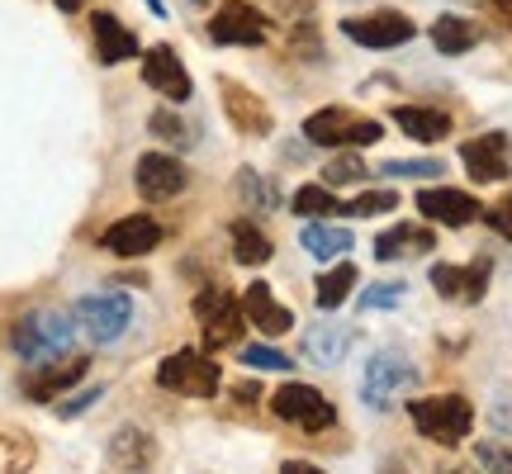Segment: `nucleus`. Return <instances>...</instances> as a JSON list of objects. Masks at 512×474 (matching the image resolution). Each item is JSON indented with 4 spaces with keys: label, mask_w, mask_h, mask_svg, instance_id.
I'll return each mask as SVG.
<instances>
[{
    "label": "nucleus",
    "mask_w": 512,
    "mask_h": 474,
    "mask_svg": "<svg viewBox=\"0 0 512 474\" xmlns=\"http://www.w3.org/2000/svg\"><path fill=\"white\" fill-rule=\"evenodd\" d=\"M76 337V318H67V313H48V309H34L24 313L15 323V332H10V347H15L19 361H53V356H62V351L72 347Z\"/></svg>",
    "instance_id": "obj_1"
},
{
    "label": "nucleus",
    "mask_w": 512,
    "mask_h": 474,
    "mask_svg": "<svg viewBox=\"0 0 512 474\" xmlns=\"http://www.w3.org/2000/svg\"><path fill=\"white\" fill-rule=\"evenodd\" d=\"M408 418L418 422V432L437 446H460L465 432L475 427V408L465 394H437V399H413Z\"/></svg>",
    "instance_id": "obj_2"
},
{
    "label": "nucleus",
    "mask_w": 512,
    "mask_h": 474,
    "mask_svg": "<svg viewBox=\"0 0 512 474\" xmlns=\"http://www.w3.org/2000/svg\"><path fill=\"white\" fill-rule=\"evenodd\" d=\"M157 384L171 389V394H185V399H214L223 384V370H219V361H209L204 351L181 347L157 365Z\"/></svg>",
    "instance_id": "obj_3"
},
{
    "label": "nucleus",
    "mask_w": 512,
    "mask_h": 474,
    "mask_svg": "<svg viewBox=\"0 0 512 474\" xmlns=\"http://www.w3.org/2000/svg\"><path fill=\"white\" fill-rule=\"evenodd\" d=\"M76 318V332L95 342V347H105L114 337H124V328L133 323V299L124 290H105V294H86L81 304L72 309Z\"/></svg>",
    "instance_id": "obj_4"
},
{
    "label": "nucleus",
    "mask_w": 512,
    "mask_h": 474,
    "mask_svg": "<svg viewBox=\"0 0 512 474\" xmlns=\"http://www.w3.org/2000/svg\"><path fill=\"white\" fill-rule=\"evenodd\" d=\"M304 138L313 147H370L384 138V128L375 119H361V114L332 105V110H318L304 119Z\"/></svg>",
    "instance_id": "obj_5"
},
{
    "label": "nucleus",
    "mask_w": 512,
    "mask_h": 474,
    "mask_svg": "<svg viewBox=\"0 0 512 474\" xmlns=\"http://www.w3.org/2000/svg\"><path fill=\"white\" fill-rule=\"evenodd\" d=\"M195 318H200L204 328V347L219 351V347H238L242 337V323H247V313H242V304L233 299L228 290H219V285H209V290L195 294Z\"/></svg>",
    "instance_id": "obj_6"
},
{
    "label": "nucleus",
    "mask_w": 512,
    "mask_h": 474,
    "mask_svg": "<svg viewBox=\"0 0 512 474\" xmlns=\"http://www.w3.org/2000/svg\"><path fill=\"white\" fill-rule=\"evenodd\" d=\"M271 413L280 422H294V427H304V432H328L332 422H337V408H332L313 384H285V389H275L271 394Z\"/></svg>",
    "instance_id": "obj_7"
},
{
    "label": "nucleus",
    "mask_w": 512,
    "mask_h": 474,
    "mask_svg": "<svg viewBox=\"0 0 512 474\" xmlns=\"http://www.w3.org/2000/svg\"><path fill=\"white\" fill-rule=\"evenodd\" d=\"M413 384H418V365L408 361V356H399V351H380V356H370V365H366L361 399H366L370 408H389L394 394L413 389Z\"/></svg>",
    "instance_id": "obj_8"
},
{
    "label": "nucleus",
    "mask_w": 512,
    "mask_h": 474,
    "mask_svg": "<svg viewBox=\"0 0 512 474\" xmlns=\"http://www.w3.org/2000/svg\"><path fill=\"white\" fill-rule=\"evenodd\" d=\"M342 34L351 43H361V48H399L408 38L418 34V24L399 10H375V15H351L342 19Z\"/></svg>",
    "instance_id": "obj_9"
},
{
    "label": "nucleus",
    "mask_w": 512,
    "mask_h": 474,
    "mask_svg": "<svg viewBox=\"0 0 512 474\" xmlns=\"http://www.w3.org/2000/svg\"><path fill=\"white\" fill-rule=\"evenodd\" d=\"M460 162L470 171V181L479 185H498L512 176V143L508 133H484V138H470L460 143Z\"/></svg>",
    "instance_id": "obj_10"
},
{
    "label": "nucleus",
    "mask_w": 512,
    "mask_h": 474,
    "mask_svg": "<svg viewBox=\"0 0 512 474\" xmlns=\"http://www.w3.org/2000/svg\"><path fill=\"white\" fill-rule=\"evenodd\" d=\"M86 370H91V356H53V361H38V365H29V375H24V394L34 403H53L57 394H67Z\"/></svg>",
    "instance_id": "obj_11"
},
{
    "label": "nucleus",
    "mask_w": 512,
    "mask_h": 474,
    "mask_svg": "<svg viewBox=\"0 0 512 474\" xmlns=\"http://www.w3.org/2000/svg\"><path fill=\"white\" fill-rule=\"evenodd\" d=\"M133 181L143 190V200H171V195H181L185 185H190V171H185L181 157H171V152H143Z\"/></svg>",
    "instance_id": "obj_12"
},
{
    "label": "nucleus",
    "mask_w": 512,
    "mask_h": 474,
    "mask_svg": "<svg viewBox=\"0 0 512 474\" xmlns=\"http://www.w3.org/2000/svg\"><path fill=\"white\" fill-rule=\"evenodd\" d=\"M209 34H214V43H228V48H256L266 38V15H256L247 0H228L209 19Z\"/></svg>",
    "instance_id": "obj_13"
},
{
    "label": "nucleus",
    "mask_w": 512,
    "mask_h": 474,
    "mask_svg": "<svg viewBox=\"0 0 512 474\" xmlns=\"http://www.w3.org/2000/svg\"><path fill=\"white\" fill-rule=\"evenodd\" d=\"M418 214L427 223H446V228H465V223H475L484 209H479L475 195H465V190H451V185H432V190H422L418 195Z\"/></svg>",
    "instance_id": "obj_14"
},
{
    "label": "nucleus",
    "mask_w": 512,
    "mask_h": 474,
    "mask_svg": "<svg viewBox=\"0 0 512 474\" xmlns=\"http://www.w3.org/2000/svg\"><path fill=\"white\" fill-rule=\"evenodd\" d=\"M143 81H147V91H157L162 100H190V72H185L181 57L171 53L166 43L143 53Z\"/></svg>",
    "instance_id": "obj_15"
},
{
    "label": "nucleus",
    "mask_w": 512,
    "mask_h": 474,
    "mask_svg": "<svg viewBox=\"0 0 512 474\" xmlns=\"http://www.w3.org/2000/svg\"><path fill=\"white\" fill-rule=\"evenodd\" d=\"M432 290L441 299L479 304L484 290H489V261H475V266H432Z\"/></svg>",
    "instance_id": "obj_16"
},
{
    "label": "nucleus",
    "mask_w": 512,
    "mask_h": 474,
    "mask_svg": "<svg viewBox=\"0 0 512 474\" xmlns=\"http://www.w3.org/2000/svg\"><path fill=\"white\" fill-rule=\"evenodd\" d=\"M351 342H356V328L337 323V318H323V323H313V328L304 332V356H309L313 365L332 370V365L351 351Z\"/></svg>",
    "instance_id": "obj_17"
},
{
    "label": "nucleus",
    "mask_w": 512,
    "mask_h": 474,
    "mask_svg": "<svg viewBox=\"0 0 512 474\" xmlns=\"http://www.w3.org/2000/svg\"><path fill=\"white\" fill-rule=\"evenodd\" d=\"M242 313H247V323H256V332H266V337H280V332L294 328V313L285 309V304H275V294L266 280H252V285H247Z\"/></svg>",
    "instance_id": "obj_18"
},
{
    "label": "nucleus",
    "mask_w": 512,
    "mask_h": 474,
    "mask_svg": "<svg viewBox=\"0 0 512 474\" xmlns=\"http://www.w3.org/2000/svg\"><path fill=\"white\" fill-rule=\"evenodd\" d=\"M162 242V223L143 219V214H133V219H119L105 228V247L114 256H147L152 247Z\"/></svg>",
    "instance_id": "obj_19"
},
{
    "label": "nucleus",
    "mask_w": 512,
    "mask_h": 474,
    "mask_svg": "<svg viewBox=\"0 0 512 474\" xmlns=\"http://www.w3.org/2000/svg\"><path fill=\"white\" fill-rule=\"evenodd\" d=\"M432 247H437L432 228H422V223H399V228H389V233L375 237V261H408V256H427Z\"/></svg>",
    "instance_id": "obj_20"
},
{
    "label": "nucleus",
    "mask_w": 512,
    "mask_h": 474,
    "mask_svg": "<svg viewBox=\"0 0 512 474\" xmlns=\"http://www.w3.org/2000/svg\"><path fill=\"white\" fill-rule=\"evenodd\" d=\"M105 456H110L114 470H143V465H152V460H157V446H152V437H147V432H138V427H119Z\"/></svg>",
    "instance_id": "obj_21"
},
{
    "label": "nucleus",
    "mask_w": 512,
    "mask_h": 474,
    "mask_svg": "<svg viewBox=\"0 0 512 474\" xmlns=\"http://www.w3.org/2000/svg\"><path fill=\"white\" fill-rule=\"evenodd\" d=\"M91 29H95L100 62H110V67H114V62H128V57L138 53V38L128 34V29L114 15H105V10H100V15H91Z\"/></svg>",
    "instance_id": "obj_22"
},
{
    "label": "nucleus",
    "mask_w": 512,
    "mask_h": 474,
    "mask_svg": "<svg viewBox=\"0 0 512 474\" xmlns=\"http://www.w3.org/2000/svg\"><path fill=\"white\" fill-rule=\"evenodd\" d=\"M394 124H399L408 138H418V143H441V138L451 133V114L422 110V105H399V110H394Z\"/></svg>",
    "instance_id": "obj_23"
},
{
    "label": "nucleus",
    "mask_w": 512,
    "mask_h": 474,
    "mask_svg": "<svg viewBox=\"0 0 512 474\" xmlns=\"http://www.w3.org/2000/svg\"><path fill=\"white\" fill-rule=\"evenodd\" d=\"M299 242H304V252L318 256V261H332V256H347L351 252V233L347 228H337V223H304V233H299Z\"/></svg>",
    "instance_id": "obj_24"
},
{
    "label": "nucleus",
    "mask_w": 512,
    "mask_h": 474,
    "mask_svg": "<svg viewBox=\"0 0 512 474\" xmlns=\"http://www.w3.org/2000/svg\"><path fill=\"white\" fill-rule=\"evenodd\" d=\"M223 105H228V119H233L242 133H271V110H266L261 100H252L247 91L223 86Z\"/></svg>",
    "instance_id": "obj_25"
},
{
    "label": "nucleus",
    "mask_w": 512,
    "mask_h": 474,
    "mask_svg": "<svg viewBox=\"0 0 512 474\" xmlns=\"http://www.w3.org/2000/svg\"><path fill=\"white\" fill-rule=\"evenodd\" d=\"M432 43H437V53L460 57V53H470V48L479 43V29L470 24V19H460V15H441L437 24H432Z\"/></svg>",
    "instance_id": "obj_26"
},
{
    "label": "nucleus",
    "mask_w": 512,
    "mask_h": 474,
    "mask_svg": "<svg viewBox=\"0 0 512 474\" xmlns=\"http://www.w3.org/2000/svg\"><path fill=\"white\" fill-rule=\"evenodd\" d=\"M271 252H275L271 237L261 233L256 223H247V219L233 223V261H238V266H266Z\"/></svg>",
    "instance_id": "obj_27"
},
{
    "label": "nucleus",
    "mask_w": 512,
    "mask_h": 474,
    "mask_svg": "<svg viewBox=\"0 0 512 474\" xmlns=\"http://www.w3.org/2000/svg\"><path fill=\"white\" fill-rule=\"evenodd\" d=\"M351 290H356V266L342 261V266H332L328 275H318V294H313V299H318V309L323 313H332V309H342V304H347Z\"/></svg>",
    "instance_id": "obj_28"
},
{
    "label": "nucleus",
    "mask_w": 512,
    "mask_h": 474,
    "mask_svg": "<svg viewBox=\"0 0 512 474\" xmlns=\"http://www.w3.org/2000/svg\"><path fill=\"white\" fill-rule=\"evenodd\" d=\"M337 209H342V204H337V195H332L328 185H299V190H294V214H299V219H328Z\"/></svg>",
    "instance_id": "obj_29"
},
{
    "label": "nucleus",
    "mask_w": 512,
    "mask_h": 474,
    "mask_svg": "<svg viewBox=\"0 0 512 474\" xmlns=\"http://www.w3.org/2000/svg\"><path fill=\"white\" fill-rule=\"evenodd\" d=\"M389 209H399L394 190H366V195H356L351 204H342L337 214H347V219H375V214H389Z\"/></svg>",
    "instance_id": "obj_30"
},
{
    "label": "nucleus",
    "mask_w": 512,
    "mask_h": 474,
    "mask_svg": "<svg viewBox=\"0 0 512 474\" xmlns=\"http://www.w3.org/2000/svg\"><path fill=\"white\" fill-rule=\"evenodd\" d=\"M238 195L252 204V209H261V214L280 209V195H275V185L266 181V176H256V171H242V176H238Z\"/></svg>",
    "instance_id": "obj_31"
},
{
    "label": "nucleus",
    "mask_w": 512,
    "mask_h": 474,
    "mask_svg": "<svg viewBox=\"0 0 512 474\" xmlns=\"http://www.w3.org/2000/svg\"><path fill=\"white\" fill-rule=\"evenodd\" d=\"M323 181L337 190V185H361L366 181V162L356 157V152H342V157H332L328 166H323Z\"/></svg>",
    "instance_id": "obj_32"
},
{
    "label": "nucleus",
    "mask_w": 512,
    "mask_h": 474,
    "mask_svg": "<svg viewBox=\"0 0 512 474\" xmlns=\"http://www.w3.org/2000/svg\"><path fill=\"white\" fill-rule=\"evenodd\" d=\"M152 133H157L162 143H176V147H190V143H195L190 124H185L181 114H171V110H157V114H152Z\"/></svg>",
    "instance_id": "obj_33"
},
{
    "label": "nucleus",
    "mask_w": 512,
    "mask_h": 474,
    "mask_svg": "<svg viewBox=\"0 0 512 474\" xmlns=\"http://www.w3.org/2000/svg\"><path fill=\"white\" fill-rule=\"evenodd\" d=\"M242 365H252V370H294V356H285V351H275V347H242Z\"/></svg>",
    "instance_id": "obj_34"
},
{
    "label": "nucleus",
    "mask_w": 512,
    "mask_h": 474,
    "mask_svg": "<svg viewBox=\"0 0 512 474\" xmlns=\"http://www.w3.org/2000/svg\"><path fill=\"white\" fill-rule=\"evenodd\" d=\"M380 171L384 176H408V181H432V176H441L446 166L432 162V157H422V162H384Z\"/></svg>",
    "instance_id": "obj_35"
},
{
    "label": "nucleus",
    "mask_w": 512,
    "mask_h": 474,
    "mask_svg": "<svg viewBox=\"0 0 512 474\" xmlns=\"http://www.w3.org/2000/svg\"><path fill=\"white\" fill-rule=\"evenodd\" d=\"M475 456H479V465H489V470H512V446L508 441H479Z\"/></svg>",
    "instance_id": "obj_36"
},
{
    "label": "nucleus",
    "mask_w": 512,
    "mask_h": 474,
    "mask_svg": "<svg viewBox=\"0 0 512 474\" xmlns=\"http://www.w3.org/2000/svg\"><path fill=\"white\" fill-rule=\"evenodd\" d=\"M403 299V285H375V290H366L361 294V309H394V304H399Z\"/></svg>",
    "instance_id": "obj_37"
},
{
    "label": "nucleus",
    "mask_w": 512,
    "mask_h": 474,
    "mask_svg": "<svg viewBox=\"0 0 512 474\" xmlns=\"http://www.w3.org/2000/svg\"><path fill=\"white\" fill-rule=\"evenodd\" d=\"M484 223H489L498 237H508V242H512V195H508V200H498L494 209H484Z\"/></svg>",
    "instance_id": "obj_38"
},
{
    "label": "nucleus",
    "mask_w": 512,
    "mask_h": 474,
    "mask_svg": "<svg viewBox=\"0 0 512 474\" xmlns=\"http://www.w3.org/2000/svg\"><path fill=\"white\" fill-rule=\"evenodd\" d=\"M100 394H105V389H81V394H76L72 403H62L57 413H62V418H76V413H86V408H91V403L100 399Z\"/></svg>",
    "instance_id": "obj_39"
},
{
    "label": "nucleus",
    "mask_w": 512,
    "mask_h": 474,
    "mask_svg": "<svg viewBox=\"0 0 512 474\" xmlns=\"http://www.w3.org/2000/svg\"><path fill=\"white\" fill-rule=\"evenodd\" d=\"M285 474H318V470H313V465H304V460H290V465H285Z\"/></svg>",
    "instance_id": "obj_40"
},
{
    "label": "nucleus",
    "mask_w": 512,
    "mask_h": 474,
    "mask_svg": "<svg viewBox=\"0 0 512 474\" xmlns=\"http://www.w3.org/2000/svg\"><path fill=\"white\" fill-rule=\"evenodd\" d=\"M81 5H86V0H57V10H67V15H72V10H81Z\"/></svg>",
    "instance_id": "obj_41"
},
{
    "label": "nucleus",
    "mask_w": 512,
    "mask_h": 474,
    "mask_svg": "<svg viewBox=\"0 0 512 474\" xmlns=\"http://www.w3.org/2000/svg\"><path fill=\"white\" fill-rule=\"evenodd\" d=\"M147 5H152V15H166V5H162V0H147Z\"/></svg>",
    "instance_id": "obj_42"
},
{
    "label": "nucleus",
    "mask_w": 512,
    "mask_h": 474,
    "mask_svg": "<svg viewBox=\"0 0 512 474\" xmlns=\"http://www.w3.org/2000/svg\"><path fill=\"white\" fill-rule=\"evenodd\" d=\"M498 5H503V10H512V0H498Z\"/></svg>",
    "instance_id": "obj_43"
}]
</instances>
